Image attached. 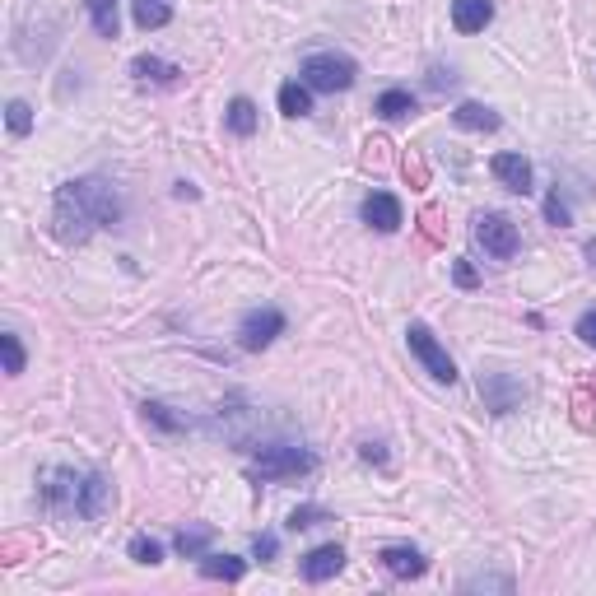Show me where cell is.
<instances>
[{
    "instance_id": "6da1fadb",
    "label": "cell",
    "mask_w": 596,
    "mask_h": 596,
    "mask_svg": "<svg viewBox=\"0 0 596 596\" xmlns=\"http://www.w3.org/2000/svg\"><path fill=\"white\" fill-rule=\"evenodd\" d=\"M117 219H122V196L103 177H75L66 187H56L52 233L61 243H84L98 229H112Z\"/></svg>"
},
{
    "instance_id": "7a4b0ae2",
    "label": "cell",
    "mask_w": 596,
    "mask_h": 596,
    "mask_svg": "<svg viewBox=\"0 0 596 596\" xmlns=\"http://www.w3.org/2000/svg\"><path fill=\"white\" fill-rule=\"evenodd\" d=\"M42 503L56 517H84V522H94V517L108 513L112 485H108V475H98V471L56 466V471H42Z\"/></svg>"
},
{
    "instance_id": "3957f363",
    "label": "cell",
    "mask_w": 596,
    "mask_h": 596,
    "mask_svg": "<svg viewBox=\"0 0 596 596\" xmlns=\"http://www.w3.org/2000/svg\"><path fill=\"white\" fill-rule=\"evenodd\" d=\"M312 471H317V457L308 447L275 443V447H257V457H252V475L257 480H298V475H312Z\"/></svg>"
},
{
    "instance_id": "277c9868",
    "label": "cell",
    "mask_w": 596,
    "mask_h": 596,
    "mask_svg": "<svg viewBox=\"0 0 596 596\" xmlns=\"http://www.w3.org/2000/svg\"><path fill=\"white\" fill-rule=\"evenodd\" d=\"M298 75H303V84L308 89H317V94H340V89H350L354 84V61L350 56H336V52H317L308 56L303 66H298Z\"/></svg>"
},
{
    "instance_id": "5b68a950",
    "label": "cell",
    "mask_w": 596,
    "mask_h": 596,
    "mask_svg": "<svg viewBox=\"0 0 596 596\" xmlns=\"http://www.w3.org/2000/svg\"><path fill=\"white\" fill-rule=\"evenodd\" d=\"M406 340H410V354H415V359L429 368V378H434V382H447V387L457 382V364H452V354L443 350V340H438L429 326H424V322H410V326H406Z\"/></svg>"
},
{
    "instance_id": "8992f818",
    "label": "cell",
    "mask_w": 596,
    "mask_h": 596,
    "mask_svg": "<svg viewBox=\"0 0 596 596\" xmlns=\"http://www.w3.org/2000/svg\"><path fill=\"white\" fill-rule=\"evenodd\" d=\"M475 243L485 247L494 261H513L522 238H517V224L503 215H475Z\"/></svg>"
},
{
    "instance_id": "52a82bcc",
    "label": "cell",
    "mask_w": 596,
    "mask_h": 596,
    "mask_svg": "<svg viewBox=\"0 0 596 596\" xmlns=\"http://www.w3.org/2000/svg\"><path fill=\"white\" fill-rule=\"evenodd\" d=\"M275 336H285V312L280 308H252L243 322H238V345L252 354L266 350Z\"/></svg>"
},
{
    "instance_id": "ba28073f",
    "label": "cell",
    "mask_w": 596,
    "mask_h": 596,
    "mask_svg": "<svg viewBox=\"0 0 596 596\" xmlns=\"http://www.w3.org/2000/svg\"><path fill=\"white\" fill-rule=\"evenodd\" d=\"M210 429H215V434L224 438V443L247 447V443H252V429H257V410H247L243 396H233V401H224V406L215 410Z\"/></svg>"
},
{
    "instance_id": "9c48e42d",
    "label": "cell",
    "mask_w": 596,
    "mask_h": 596,
    "mask_svg": "<svg viewBox=\"0 0 596 596\" xmlns=\"http://www.w3.org/2000/svg\"><path fill=\"white\" fill-rule=\"evenodd\" d=\"M480 401H485V410H494V415H513V410L522 406V382L508 378V373H485V378H480Z\"/></svg>"
},
{
    "instance_id": "30bf717a",
    "label": "cell",
    "mask_w": 596,
    "mask_h": 596,
    "mask_svg": "<svg viewBox=\"0 0 596 596\" xmlns=\"http://www.w3.org/2000/svg\"><path fill=\"white\" fill-rule=\"evenodd\" d=\"M378 564L392 573V578H424V569H429V559H424L415 545H382Z\"/></svg>"
},
{
    "instance_id": "8fae6325",
    "label": "cell",
    "mask_w": 596,
    "mask_h": 596,
    "mask_svg": "<svg viewBox=\"0 0 596 596\" xmlns=\"http://www.w3.org/2000/svg\"><path fill=\"white\" fill-rule=\"evenodd\" d=\"M364 224H373L378 233H396L401 229V201L392 191H368L364 196Z\"/></svg>"
},
{
    "instance_id": "7c38bea8",
    "label": "cell",
    "mask_w": 596,
    "mask_h": 596,
    "mask_svg": "<svg viewBox=\"0 0 596 596\" xmlns=\"http://www.w3.org/2000/svg\"><path fill=\"white\" fill-rule=\"evenodd\" d=\"M489 173L499 177L508 191H517V196L531 191V163L522 159V154H494V159H489Z\"/></svg>"
},
{
    "instance_id": "4fadbf2b",
    "label": "cell",
    "mask_w": 596,
    "mask_h": 596,
    "mask_svg": "<svg viewBox=\"0 0 596 596\" xmlns=\"http://www.w3.org/2000/svg\"><path fill=\"white\" fill-rule=\"evenodd\" d=\"M340 569H345V550H340V545H317V550L303 555V578H308V583H326V578H336Z\"/></svg>"
},
{
    "instance_id": "5bb4252c",
    "label": "cell",
    "mask_w": 596,
    "mask_h": 596,
    "mask_svg": "<svg viewBox=\"0 0 596 596\" xmlns=\"http://www.w3.org/2000/svg\"><path fill=\"white\" fill-rule=\"evenodd\" d=\"M494 19V0H452V28L457 33H485Z\"/></svg>"
},
{
    "instance_id": "9a60e30c",
    "label": "cell",
    "mask_w": 596,
    "mask_h": 596,
    "mask_svg": "<svg viewBox=\"0 0 596 596\" xmlns=\"http://www.w3.org/2000/svg\"><path fill=\"white\" fill-rule=\"evenodd\" d=\"M131 75H136V84H177L182 80V70L159 61V56H136V61H131Z\"/></svg>"
},
{
    "instance_id": "2e32d148",
    "label": "cell",
    "mask_w": 596,
    "mask_h": 596,
    "mask_svg": "<svg viewBox=\"0 0 596 596\" xmlns=\"http://www.w3.org/2000/svg\"><path fill=\"white\" fill-rule=\"evenodd\" d=\"M201 573L205 578H215V583H243L247 559H238V555H201Z\"/></svg>"
},
{
    "instance_id": "e0dca14e",
    "label": "cell",
    "mask_w": 596,
    "mask_h": 596,
    "mask_svg": "<svg viewBox=\"0 0 596 596\" xmlns=\"http://www.w3.org/2000/svg\"><path fill=\"white\" fill-rule=\"evenodd\" d=\"M452 122H457L461 131H499V112L485 108V103H461V108L452 112Z\"/></svg>"
},
{
    "instance_id": "ac0fdd59",
    "label": "cell",
    "mask_w": 596,
    "mask_h": 596,
    "mask_svg": "<svg viewBox=\"0 0 596 596\" xmlns=\"http://www.w3.org/2000/svg\"><path fill=\"white\" fill-rule=\"evenodd\" d=\"M224 122H229V131L233 136H257V103L252 98H233L229 103V112H224Z\"/></svg>"
},
{
    "instance_id": "d6986e66",
    "label": "cell",
    "mask_w": 596,
    "mask_h": 596,
    "mask_svg": "<svg viewBox=\"0 0 596 596\" xmlns=\"http://www.w3.org/2000/svg\"><path fill=\"white\" fill-rule=\"evenodd\" d=\"M131 14L140 28H163L173 24V0H131Z\"/></svg>"
},
{
    "instance_id": "ffe728a7",
    "label": "cell",
    "mask_w": 596,
    "mask_h": 596,
    "mask_svg": "<svg viewBox=\"0 0 596 596\" xmlns=\"http://www.w3.org/2000/svg\"><path fill=\"white\" fill-rule=\"evenodd\" d=\"M378 117H387V122L415 117V94H410V89H387V94H378Z\"/></svg>"
},
{
    "instance_id": "44dd1931",
    "label": "cell",
    "mask_w": 596,
    "mask_h": 596,
    "mask_svg": "<svg viewBox=\"0 0 596 596\" xmlns=\"http://www.w3.org/2000/svg\"><path fill=\"white\" fill-rule=\"evenodd\" d=\"M145 424H154V429H163V434H182V429H191L187 415H173V406H163V401H145Z\"/></svg>"
},
{
    "instance_id": "7402d4cb",
    "label": "cell",
    "mask_w": 596,
    "mask_h": 596,
    "mask_svg": "<svg viewBox=\"0 0 596 596\" xmlns=\"http://www.w3.org/2000/svg\"><path fill=\"white\" fill-rule=\"evenodd\" d=\"M280 112H285V117H308V112H312L308 84H298V80L280 84Z\"/></svg>"
},
{
    "instance_id": "603a6c76",
    "label": "cell",
    "mask_w": 596,
    "mask_h": 596,
    "mask_svg": "<svg viewBox=\"0 0 596 596\" xmlns=\"http://www.w3.org/2000/svg\"><path fill=\"white\" fill-rule=\"evenodd\" d=\"M89 5V19H94L98 38H117V28H122V19H117V0H84Z\"/></svg>"
},
{
    "instance_id": "cb8c5ba5",
    "label": "cell",
    "mask_w": 596,
    "mask_h": 596,
    "mask_svg": "<svg viewBox=\"0 0 596 596\" xmlns=\"http://www.w3.org/2000/svg\"><path fill=\"white\" fill-rule=\"evenodd\" d=\"M205 545H210V531H201V527H182V531L173 536V550H177L182 559H201Z\"/></svg>"
},
{
    "instance_id": "d4e9b609",
    "label": "cell",
    "mask_w": 596,
    "mask_h": 596,
    "mask_svg": "<svg viewBox=\"0 0 596 596\" xmlns=\"http://www.w3.org/2000/svg\"><path fill=\"white\" fill-rule=\"evenodd\" d=\"M322 522H336V517L326 513V508H312V503H303V508L289 513V531H308V527H322Z\"/></svg>"
},
{
    "instance_id": "484cf974",
    "label": "cell",
    "mask_w": 596,
    "mask_h": 596,
    "mask_svg": "<svg viewBox=\"0 0 596 596\" xmlns=\"http://www.w3.org/2000/svg\"><path fill=\"white\" fill-rule=\"evenodd\" d=\"M0 350H5V373L19 378V373H24V345H19V336L5 331V336H0Z\"/></svg>"
},
{
    "instance_id": "4316f807",
    "label": "cell",
    "mask_w": 596,
    "mask_h": 596,
    "mask_svg": "<svg viewBox=\"0 0 596 596\" xmlns=\"http://www.w3.org/2000/svg\"><path fill=\"white\" fill-rule=\"evenodd\" d=\"M5 122H10L14 136H28V131H33V108H28L24 98H14L10 108H5Z\"/></svg>"
},
{
    "instance_id": "83f0119b",
    "label": "cell",
    "mask_w": 596,
    "mask_h": 596,
    "mask_svg": "<svg viewBox=\"0 0 596 596\" xmlns=\"http://www.w3.org/2000/svg\"><path fill=\"white\" fill-rule=\"evenodd\" d=\"M131 559L154 569V564H163V545H159V541H149V536H136V541H131Z\"/></svg>"
},
{
    "instance_id": "f1b7e54d",
    "label": "cell",
    "mask_w": 596,
    "mask_h": 596,
    "mask_svg": "<svg viewBox=\"0 0 596 596\" xmlns=\"http://www.w3.org/2000/svg\"><path fill=\"white\" fill-rule=\"evenodd\" d=\"M545 224H555V229H569V224H573L569 205L559 201V191H550V196H545Z\"/></svg>"
},
{
    "instance_id": "f546056e",
    "label": "cell",
    "mask_w": 596,
    "mask_h": 596,
    "mask_svg": "<svg viewBox=\"0 0 596 596\" xmlns=\"http://www.w3.org/2000/svg\"><path fill=\"white\" fill-rule=\"evenodd\" d=\"M573 331H578V340H583V345H592V350H596V308H587L583 317H578V326H573Z\"/></svg>"
},
{
    "instance_id": "4dcf8cb0",
    "label": "cell",
    "mask_w": 596,
    "mask_h": 596,
    "mask_svg": "<svg viewBox=\"0 0 596 596\" xmlns=\"http://www.w3.org/2000/svg\"><path fill=\"white\" fill-rule=\"evenodd\" d=\"M452 280H457L461 289H475V285H480V275H475L471 261H457V266H452Z\"/></svg>"
},
{
    "instance_id": "1f68e13d",
    "label": "cell",
    "mask_w": 596,
    "mask_h": 596,
    "mask_svg": "<svg viewBox=\"0 0 596 596\" xmlns=\"http://www.w3.org/2000/svg\"><path fill=\"white\" fill-rule=\"evenodd\" d=\"M471 587H499V592H513V578H466V592Z\"/></svg>"
},
{
    "instance_id": "d6a6232c",
    "label": "cell",
    "mask_w": 596,
    "mask_h": 596,
    "mask_svg": "<svg viewBox=\"0 0 596 596\" xmlns=\"http://www.w3.org/2000/svg\"><path fill=\"white\" fill-rule=\"evenodd\" d=\"M359 457H364V461H378V466H382V461H387V452H382L378 443H364V447H359Z\"/></svg>"
},
{
    "instance_id": "836d02e7",
    "label": "cell",
    "mask_w": 596,
    "mask_h": 596,
    "mask_svg": "<svg viewBox=\"0 0 596 596\" xmlns=\"http://www.w3.org/2000/svg\"><path fill=\"white\" fill-rule=\"evenodd\" d=\"M252 550H257V559H271L275 555V536H257V545H252Z\"/></svg>"
},
{
    "instance_id": "e575fe53",
    "label": "cell",
    "mask_w": 596,
    "mask_h": 596,
    "mask_svg": "<svg viewBox=\"0 0 596 596\" xmlns=\"http://www.w3.org/2000/svg\"><path fill=\"white\" fill-rule=\"evenodd\" d=\"M587 261H592V266H596V238H592V243H587Z\"/></svg>"
}]
</instances>
